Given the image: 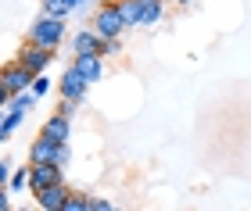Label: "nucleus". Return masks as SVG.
I'll return each mask as SVG.
<instances>
[{"label":"nucleus","mask_w":251,"mask_h":211,"mask_svg":"<svg viewBox=\"0 0 251 211\" xmlns=\"http://www.w3.org/2000/svg\"><path fill=\"white\" fill-rule=\"evenodd\" d=\"M61 40H65V18L40 15V18L29 25V43H40V47L58 50V47H61Z\"/></svg>","instance_id":"f257e3e1"},{"label":"nucleus","mask_w":251,"mask_h":211,"mask_svg":"<svg viewBox=\"0 0 251 211\" xmlns=\"http://www.w3.org/2000/svg\"><path fill=\"white\" fill-rule=\"evenodd\" d=\"M29 161H50V165H65L72 161V150H68V143L61 140H50L47 132H40V140H32V147H29Z\"/></svg>","instance_id":"f03ea898"},{"label":"nucleus","mask_w":251,"mask_h":211,"mask_svg":"<svg viewBox=\"0 0 251 211\" xmlns=\"http://www.w3.org/2000/svg\"><path fill=\"white\" fill-rule=\"evenodd\" d=\"M32 79H36V75H32L25 64H22L18 58L7 64L4 68V75H0V97H4V104L11 101V97L15 93H22V90H32Z\"/></svg>","instance_id":"7ed1b4c3"},{"label":"nucleus","mask_w":251,"mask_h":211,"mask_svg":"<svg viewBox=\"0 0 251 211\" xmlns=\"http://www.w3.org/2000/svg\"><path fill=\"white\" fill-rule=\"evenodd\" d=\"M94 29H97L104 40H115V36H122V32H126V18H122V11H119V0H115V4H100V7H97Z\"/></svg>","instance_id":"20e7f679"},{"label":"nucleus","mask_w":251,"mask_h":211,"mask_svg":"<svg viewBox=\"0 0 251 211\" xmlns=\"http://www.w3.org/2000/svg\"><path fill=\"white\" fill-rule=\"evenodd\" d=\"M86 90H90V83H86V75L75 68V64H68L65 75L58 79V97H65V101H75V104H83L86 101Z\"/></svg>","instance_id":"39448f33"},{"label":"nucleus","mask_w":251,"mask_h":211,"mask_svg":"<svg viewBox=\"0 0 251 211\" xmlns=\"http://www.w3.org/2000/svg\"><path fill=\"white\" fill-rule=\"evenodd\" d=\"M18 61L25 64L32 75H40V72H47V64L54 61V50L50 47H40V43H25L22 54H18Z\"/></svg>","instance_id":"423d86ee"},{"label":"nucleus","mask_w":251,"mask_h":211,"mask_svg":"<svg viewBox=\"0 0 251 211\" xmlns=\"http://www.w3.org/2000/svg\"><path fill=\"white\" fill-rule=\"evenodd\" d=\"M68 186L65 183H54V186H47V190H36L32 197H36V204L43 208V211H61L65 208V201H68Z\"/></svg>","instance_id":"0eeeda50"},{"label":"nucleus","mask_w":251,"mask_h":211,"mask_svg":"<svg viewBox=\"0 0 251 211\" xmlns=\"http://www.w3.org/2000/svg\"><path fill=\"white\" fill-rule=\"evenodd\" d=\"M72 64L86 75V83H100L104 79V58H100V54H75Z\"/></svg>","instance_id":"6e6552de"},{"label":"nucleus","mask_w":251,"mask_h":211,"mask_svg":"<svg viewBox=\"0 0 251 211\" xmlns=\"http://www.w3.org/2000/svg\"><path fill=\"white\" fill-rule=\"evenodd\" d=\"M43 132H47L50 140H61V143H68L72 140V118L68 115H61V111H54V115L43 122Z\"/></svg>","instance_id":"1a4fd4ad"},{"label":"nucleus","mask_w":251,"mask_h":211,"mask_svg":"<svg viewBox=\"0 0 251 211\" xmlns=\"http://www.w3.org/2000/svg\"><path fill=\"white\" fill-rule=\"evenodd\" d=\"M100 43H104V36L97 29H79L72 36V50L75 54H100Z\"/></svg>","instance_id":"9d476101"},{"label":"nucleus","mask_w":251,"mask_h":211,"mask_svg":"<svg viewBox=\"0 0 251 211\" xmlns=\"http://www.w3.org/2000/svg\"><path fill=\"white\" fill-rule=\"evenodd\" d=\"M165 15V0H140V29L158 25Z\"/></svg>","instance_id":"9b49d317"},{"label":"nucleus","mask_w":251,"mask_h":211,"mask_svg":"<svg viewBox=\"0 0 251 211\" xmlns=\"http://www.w3.org/2000/svg\"><path fill=\"white\" fill-rule=\"evenodd\" d=\"M25 115H29V111H22V107H4V122H0V136H4V140H11V136H15V129L22 126V122H25Z\"/></svg>","instance_id":"f8f14e48"},{"label":"nucleus","mask_w":251,"mask_h":211,"mask_svg":"<svg viewBox=\"0 0 251 211\" xmlns=\"http://www.w3.org/2000/svg\"><path fill=\"white\" fill-rule=\"evenodd\" d=\"M119 11L126 18V29H140V0H119Z\"/></svg>","instance_id":"ddd939ff"},{"label":"nucleus","mask_w":251,"mask_h":211,"mask_svg":"<svg viewBox=\"0 0 251 211\" xmlns=\"http://www.w3.org/2000/svg\"><path fill=\"white\" fill-rule=\"evenodd\" d=\"M72 4H68V0H43V15H54V18H68L72 15Z\"/></svg>","instance_id":"4468645a"},{"label":"nucleus","mask_w":251,"mask_h":211,"mask_svg":"<svg viewBox=\"0 0 251 211\" xmlns=\"http://www.w3.org/2000/svg\"><path fill=\"white\" fill-rule=\"evenodd\" d=\"M29 179H32V169H15L7 179V190H29Z\"/></svg>","instance_id":"2eb2a0df"},{"label":"nucleus","mask_w":251,"mask_h":211,"mask_svg":"<svg viewBox=\"0 0 251 211\" xmlns=\"http://www.w3.org/2000/svg\"><path fill=\"white\" fill-rule=\"evenodd\" d=\"M61 211H90V197L86 193H68V201Z\"/></svg>","instance_id":"dca6fc26"},{"label":"nucleus","mask_w":251,"mask_h":211,"mask_svg":"<svg viewBox=\"0 0 251 211\" xmlns=\"http://www.w3.org/2000/svg\"><path fill=\"white\" fill-rule=\"evenodd\" d=\"M119 54H122V36L100 43V58H119Z\"/></svg>","instance_id":"f3484780"},{"label":"nucleus","mask_w":251,"mask_h":211,"mask_svg":"<svg viewBox=\"0 0 251 211\" xmlns=\"http://www.w3.org/2000/svg\"><path fill=\"white\" fill-rule=\"evenodd\" d=\"M32 93H36V97H47V93H50V79H47V72H40L36 79H32Z\"/></svg>","instance_id":"a211bd4d"},{"label":"nucleus","mask_w":251,"mask_h":211,"mask_svg":"<svg viewBox=\"0 0 251 211\" xmlns=\"http://www.w3.org/2000/svg\"><path fill=\"white\" fill-rule=\"evenodd\" d=\"M11 172H15L11 158H0V183H4V186H7V179H11Z\"/></svg>","instance_id":"6ab92c4d"},{"label":"nucleus","mask_w":251,"mask_h":211,"mask_svg":"<svg viewBox=\"0 0 251 211\" xmlns=\"http://www.w3.org/2000/svg\"><path fill=\"white\" fill-rule=\"evenodd\" d=\"M90 211H111V201L108 197H90Z\"/></svg>","instance_id":"aec40b11"},{"label":"nucleus","mask_w":251,"mask_h":211,"mask_svg":"<svg viewBox=\"0 0 251 211\" xmlns=\"http://www.w3.org/2000/svg\"><path fill=\"white\" fill-rule=\"evenodd\" d=\"M173 4H179V7H190V4H198V0H173Z\"/></svg>","instance_id":"412c9836"},{"label":"nucleus","mask_w":251,"mask_h":211,"mask_svg":"<svg viewBox=\"0 0 251 211\" xmlns=\"http://www.w3.org/2000/svg\"><path fill=\"white\" fill-rule=\"evenodd\" d=\"M68 4H72V7H83V4H86V0H68Z\"/></svg>","instance_id":"4be33fe9"},{"label":"nucleus","mask_w":251,"mask_h":211,"mask_svg":"<svg viewBox=\"0 0 251 211\" xmlns=\"http://www.w3.org/2000/svg\"><path fill=\"white\" fill-rule=\"evenodd\" d=\"M100 4H115V0H100Z\"/></svg>","instance_id":"5701e85b"}]
</instances>
